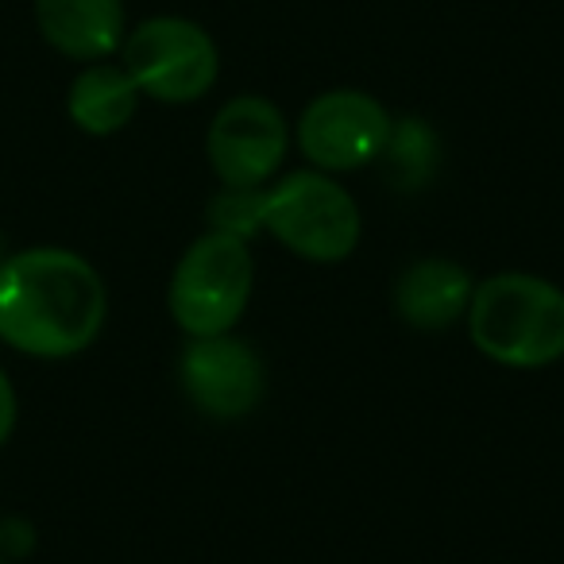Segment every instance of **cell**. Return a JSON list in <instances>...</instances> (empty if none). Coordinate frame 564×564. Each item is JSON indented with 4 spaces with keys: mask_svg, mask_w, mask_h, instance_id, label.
Masks as SVG:
<instances>
[{
    "mask_svg": "<svg viewBox=\"0 0 564 564\" xmlns=\"http://www.w3.org/2000/svg\"><path fill=\"white\" fill-rule=\"evenodd\" d=\"M479 356L510 371L564 360V291L530 271H499L476 282L464 314Z\"/></svg>",
    "mask_w": 564,
    "mask_h": 564,
    "instance_id": "obj_2",
    "label": "cell"
},
{
    "mask_svg": "<svg viewBox=\"0 0 564 564\" xmlns=\"http://www.w3.org/2000/svg\"><path fill=\"white\" fill-rule=\"evenodd\" d=\"M391 112L364 89H329L302 109L294 140L314 171L345 174L376 163L391 140Z\"/></svg>",
    "mask_w": 564,
    "mask_h": 564,
    "instance_id": "obj_6",
    "label": "cell"
},
{
    "mask_svg": "<svg viewBox=\"0 0 564 564\" xmlns=\"http://www.w3.org/2000/svg\"><path fill=\"white\" fill-rule=\"evenodd\" d=\"M0 564H17V561H9V556H0Z\"/></svg>",
    "mask_w": 564,
    "mask_h": 564,
    "instance_id": "obj_16",
    "label": "cell"
},
{
    "mask_svg": "<svg viewBox=\"0 0 564 564\" xmlns=\"http://www.w3.org/2000/svg\"><path fill=\"white\" fill-rule=\"evenodd\" d=\"M120 66L143 97L163 105L202 101L220 74L213 35L186 17H151L120 43Z\"/></svg>",
    "mask_w": 564,
    "mask_h": 564,
    "instance_id": "obj_5",
    "label": "cell"
},
{
    "mask_svg": "<svg viewBox=\"0 0 564 564\" xmlns=\"http://www.w3.org/2000/svg\"><path fill=\"white\" fill-rule=\"evenodd\" d=\"M205 213H209V228L251 243V236L263 232V186H220Z\"/></svg>",
    "mask_w": 564,
    "mask_h": 564,
    "instance_id": "obj_13",
    "label": "cell"
},
{
    "mask_svg": "<svg viewBox=\"0 0 564 564\" xmlns=\"http://www.w3.org/2000/svg\"><path fill=\"white\" fill-rule=\"evenodd\" d=\"M140 97L143 94L128 78L124 66L86 63V70L70 82L66 112H70L74 128H82L86 135H117L120 128L132 124Z\"/></svg>",
    "mask_w": 564,
    "mask_h": 564,
    "instance_id": "obj_11",
    "label": "cell"
},
{
    "mask_svg": "<svg viewBox=\"0 0 564 564\" xmlns=\"http://www.w3.org/2000/svg\"><path fill=\"white\" fill-rule=\"evenodd\" d=\"M17 414H20V399H17V387H12L9 371L0 368V448L9 445L12 430H17Z\"/></svg>",
    "mask_w": 564,
    "mask_h": 564,
    "instance_id": "obj_14",
    "label": "cell"
},
{
    "mask_svg": "<svg viewBox=\"0 0 564 564\" xmlns=\"http://www.w3.org/2000/svg\"><path fill=\"white\" fill-rule=\"evenodd\" d=\"M178 379L189 406L217 422H240L263 402L267 368L248 340L220 333V337H189L178 360Z\"/></svg>",
    "mask_w": 564,
    "mask_h": 564,
    "instance_id": "obj_8",
    "label": "cell"
},
{
    "mask_svg": "<svg viewBox=\"0 0 564 564\" xmlns=\"http://www.w3.org/2000/svg\"><path fill=\"white\" fill-rule=\"evenodd\" d=\"M47 47L74 63H105L124 43V0H35Z\"/></svg>",
    "mask_w": 564,
    "mask_h": 564,
    "instance_id": "obj_10",
    "label": "cell"
},
{
    "mask_svg": "<svg viewBox=\"0 0 564 564\" xmlns=\"http://www.w3.org/2000/svg\"><path fill=\"white\" fill-rule=\"evenodd\" d=\"M391 171L394 186L414 189L422 186L425 178L437 166V135L433 128H425L422 120H399L391 124V140H387L383 155H379Z\"/></svg>",
    "mask_w": 564,
    "mask_h": 564,
    "instance_id": "obj_12",
    "label": "cell"
},
{
    "mask_svg": "<svg viewBox=\"0 0 564 564\" xmlns=\"http://www.w3.org/2000/svg\"><path fill=\"white\" fill-rule=\"evenodd\" d=\"M109 291L86 256L24 248L0 259V340L32 360L82 356L105 329Z\"/></svg>",
    "mask_w": 564,
    "mask_h": 564,
    "instance_id": "obj_1",
    "label": "cell"
},
{
    "mask_svg": "<svg viewBox=\"0 0 564 564\" xmlns=\"http://www.w3.org/2000/svg\"><path fill=\"white\" fill-rule=\"evenodd\" d=\"M256 291V259L248 240L228 232H202L174 263L166 310L186 337L232 333Z\"/></svg>",
    "mask_w": 564,
    "mask_h": 564,
    "instance_id": "obj_3",
    "label": "cell"
},
{
    "mask_svg": "<svg viewBox=\"0 0 564 564\" xmlns=\"http://www.w3.org/2000/svg\"><path fill=\"white\" fill-rule=\"evenodd\" d=\"M263 232L306 263H345L360 248L364 217L333 174L291 171L263 186Z\"/></svg>",
    "mask_w": 564,
    "mask_h": 564,
    "instance_id": "obj_4",
    "label": "cell"
},
{
    "mask_svg": "<svg viewBox=\"0 0 564 564\" xmlns=\"http://www.w3.org/2000/svg\"><path fill=\"white\" fill-rule=\"evenodd\" d=\"M471 294H476V279L468 274V267L445 256L414 259L394 279V310L417 333H441L464 322Z\"/></svg>",
    "mask_w": 564,
    "mask_h": 564,
    "instance_id": "obj_9",
    "label": "cell"
},
{
    "mask_svg": "<svg viewBox=\"0 0 564 564\" xmlns=\"http://www.w3.org/2000/svg\"><path fill=\"white\" fill-rule=\"evenodd\" d=\"M286 151H291V124L279 105L256 94L220 105L205 135V155L220 186H267L286 163Z\"/></svg>",
    "mask_w": 564,
    "mask_h": 564,
    "instance_id": "obj_7",
    "label": "cell"
},
{
    "mask_svg": "<svg viewBox=\"0 0 564 564\" xmlns=\"http://www.w3.org/2000/svg\"><path fill=\"white\" fill-rule=\"evenodd\" d=\"M4 256H9V251H4V240H0V259H4Z\"/></svg>",
    "mask_w": 564,
    "mask_h": 564,
    "instance_id": "obj_15",
    "label": "cell"
}]
</instances>
